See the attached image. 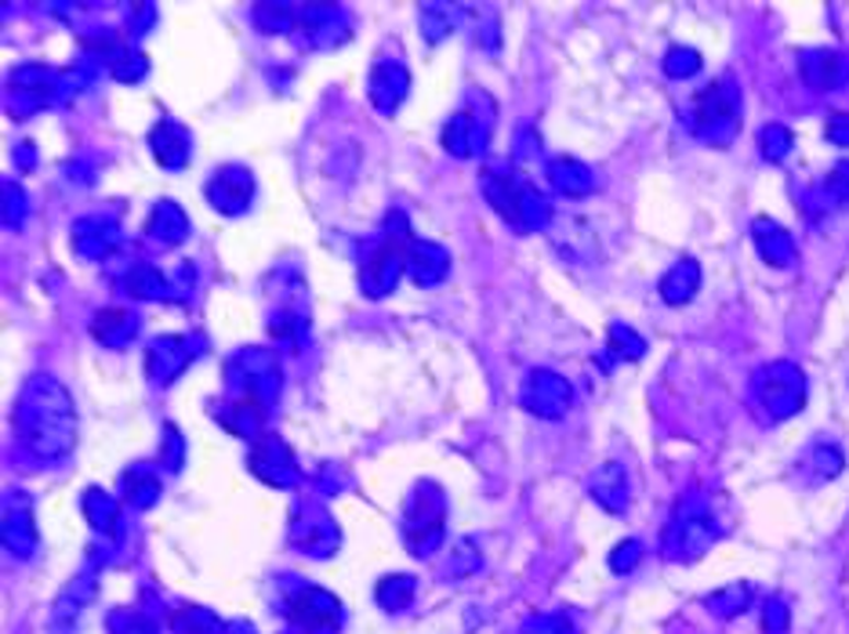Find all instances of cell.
<instances>
[{
    "mask_svg": "<svg viewBox=\"0 0 849 634\" xmlns=\"http://www.w3.org/2000/svg\"><path fill=\"white\" fill-rule=\"evenodd\" d=\"M22 439L41 457H63L77 442V417L66 388L52 377H33L19 406Z\"/></svg>",
    "mask_w": 849,
    "mask_h": 634,
    "instance_id": "6da1fadb",
    "label": "cell"
},
{
    "mask_svg": "<svg viewBox=\"0 0 849 634\" xmlns=\"http://www.w3.org/2000/svg\"><path fill=\"white\" fill-rule=\"evenodd\" d=\"M740 131V88L734 77H718L693 99V135L708 146H729Z\"/></svg>",
    "mask_w": 849,
    "mask_h": 634,
    "instance_id": "7a4b0ae2",
    "label": "cell"
},
{
    "mask_svg": "<svg viewBox=\"0 0 849 634\" xmlns=\"http://www.w3.org/2000/svg\"><path fill=\"white\" fill-rule=\"evenodd\" d=\"M483 193H487V203L501 214L505 222L516 225V229H541L552 218L548 200L534 193L530 185H523L512 174L501 171H487L483 174Z\"/></svg>",
    "mask_w": 849,
    "mask_h": 634,
    "instance_id": "3957f363",
    "label": "cell"
},
{
    "mask_svg": "<svg viewBox=\"0 0 849 634\" xmlns=\"http://www.w3.org/2000/svg\"><path fill=\"white\" fill-rule=\"evenodd\" d=\"M443 525H446V500L440 494V486L432 483L415 486V494L407 497V508H404L407 552L415 558H429L443 544Z\"/></svg>",
    "mask_w": 849,
    "mask_h": 634,
    "instance_id": "277c9868",
    "label": "cell"
},
{
    "mask_svg": "<svg viewBox=\"0 0 849 634\" xmlns=\"http://www.w3.org/2000/svg\"><path fill=\"white\" fill-rule=\"evenodd\" d=\"M718 536H723V525L715 522L712 511H708L701 500H682L676 519H671L665 536H660V547H665L668 558L693 562V558H701Z\"/></svg>",
    "mask_w": 849,
    "mask_h": 634,
    "instance_id": "5b68a950",
    "label": "cell"
},
{
    "mask_svg": "<svg viewBox=\"0 0 849 634\" xmlns=\"http://www.w3.org/2000/svg\"><path fill=\"white\" fill-rule=\"evenodd\" d=\"M751 392L773 421H784V417H795L806 403V374L795 363H770L755 374Z\"/></svg>",
    "mask_w": 849,
    "mask_h": 634,
    "instance_id": "8992f818",
    "label": "cell"
},
{
    "mask_svg": "<svg viewBox=\"0 0 849 634\" xmlns=\"http://www.w3.org/2000/svg\"><path fill=\"white\" fill-rule=\"evenodd\" d=\"M283 616H287V624H294L302 634H338L341 624H346L341 602L324 588H298L287 598Z\"/></svg>",
    "mask_w": 849,
    "mask_h": 634,
    "instance_id": "52a82bcc",
    "label": "cell"
},
{
    "mask_svg": "<svg viewBox=\"0 0 849 634\" xmlns=\"http://www.w3.org/2000/svg\"><path fill=\"white\" fill-rule=\"evenodd\" d=\"M407 247H410L407 236H399V229H388L382 236V244L374 247V254L363 261L360 280L371 297L388 294L399 283V276H407Z\"/></svg>",
    "mask_w": 849,
    "mask_h": 634,
    "instance_id": "ba28073f",
    "label": "cell"
},
{
    "mask_svg": "<svg viewBox=\"0 0 849 634\" xmlns=\"http://www.w3.org/2000/svg\"><path fill=\"white\" fill-rule=\"evenodd\" d=\"M519 403L523 410H530L534 417H545V421H556L574 403V388L570 381L552 374V370H534L523 381V392H519Z\"/></svg>",
    "mask_w": 849,
    "mask_h": 634,
    "instance_id": "9c48e42d",
    "label": "cell"
},
{
    "mask_svg": "<svg viewBox=\"0 0 849 634\" xmlns=\"http://www.w3.org/2000/svg\"><path fill=\"white\" fill-rule=\"evenodd\" d=\"M338 525L330 522L324 511H298L291 522V544L298 547L302 555H313V558H327L338 552Z\"/></svg>",
    "mask_w": 849,
    "mask_h": 634,
    "instance_id": "30bf717a",
    "label": "cell"
},
{
    "mask_svg": "<svg viewBox=\"0 0 849 634\" xmlns=\"http://www.w3.org/2000/svg\"><path fill=\"white\" fill-rule=\"evenodd\" d=\"M251 472L262 478V483L287 489L298 483V464H294V453L283 446L276 435H258V446L251 453Z\"/></svg>",
    "mask_w": 849,
    "mask_h": 634,
    "instance_id": "8fae6325",
    "label": "cell"
},
{
    "mask_svg": "<svg viewBox=\"0 0 849 634\" xmlns=\"http://www.w3.org/2000/svg\"><path fill=\"white\" fill-rule=\"evenodd\" d=\"M799 77L806 80L813 91H839L849 83V58L831 47H817V52L799 55Z\"/></svg>",
    "mask_w": 849,
    "mask_h": 634,
    "instance_id": "7c38bea8",
    "label": "cell"
},
{
    "mask_svg": "<svg viewBox=\"0 0 849 634\" xmlns=\"http://www.w3.org/2000/svg\"><path fill=\"white\" fill-rule=\"evenodd\" d=\"M207 200L211 207L222 214H244L254 200V178L247 167H222V171L207 182Z\"/></svg>",
    "mask_w": 849,
    "mask_h": 634,
    "instance_id": "4fadbf2b",
    "label": "cell"
},
{
    "mask_svg": "<svg viewBox=\"0 0 849 634\" xmlns=\"http://www.w3.org/2000/svg\"><path fill=\"white\" fill-rule=\"evenodd\" d=\"M0 536H4L11 555H33V547H37L33 505H30V497L15 494V489L4 497V522H0Z\"/></svg>",
    "mask_w": 849,
    "mask_h": 634,
    "instance_id": "5bb4252c",
    "label": "cell"
},
{
    "mask_svg": "<svg viewBox=\"0 0 849 634\" xmlns=\"http://www.w3.org/2000/svg\"><path fill=\"white\" fill-rule=\"evenodd\" d=\"M200 352V344H193L189 338H160L149 344V381L152 385H168L182 374V370L193 363V355Z\"/></svg>",
    "mask_w": 849,
    "mask_h": 634,
    "instance_id": "9a60e30c",
    "label": "cell"
},
{
    "mask_svg": "<svg viewBox=\"0 0 849 634\" xmlns=\"http://www.w3.org/2000/svg\"><path fill=\"white\" fill-rule=\"evenodd\" d=\"M751 239H755V250H759V258L766 261V265L773 269H792L799 261V247L788 229H781L777 222L770 218H755L751 222Z\"/></svg>",
    "mask_w": 849,
    "mask_h": 634,
    "instance_id": "2e32d148",
    "label": "cell"
},
{
    "mask_svg": "<svg viewBox=\"0 0 849 634\" xmlns=\"http://www.w3.org/2000/svg\"><path fill=\"white\" fill-rule=\"evenodd\" d=\"M451 269V258L440 244H429V239H410L407 247V276L421 283V286H432L446 276Z\"/></svg>",
    "mask_w": 849,
    "mask_h": 634,
    "instance_id": "e0dca14e",
    "label": "cell"
},
{
    "mask_svg": "<svg viewBox=\"0 0 849 634\" xmlns=\"http://www.w3.org/2000/svg\"><path fill=\"white\" fill-rule=\"evenodd\" d=\"M149 149H152V157H157L160 167H168V171H179V167H185V160H189V135H185V127L174 124V120H160V124L149 131Z\"/></svg>",
    "mask_w": 849,
    "mask_h": 634,
    "instance_id": "ac0fdd59",
    "label": "cell"
},
{
    "mask_svg": "<svg viewBox=\"0 0 849 634\" xmlns=\"http://www.w3.org/2000/svg\"><path fill=\"white\" fill-rule=\"evenodd\" d=\"M407 83H410V77H407L404 66H396V63H377L374 73H371V102L388 116L399 102L407 99Z\"/></svg>",
    "mask_w": 849,
    "mask_h": 634,
    "instance_id": "d6986e66",
    "label": "cell"
},
{
    "mask_svg": "<svg viewBox=\"0 0 849 634\" xmlns=\"http://www.w3.org/2000/svg\"><path fill=\"white\" fill-rule=\"evenodd\" d=\"M588 489H592V497L607 511H613V516H624V511H629V475H624L618 461L603 464V468L592 475Z\"/></svg>",
    "mask_w": 849,
    "mask_h": 634,
    "instance_id": "ffe728a7",
    "label": "cell"
},
{
    "mask_svg": "<svg viewBox=\"0 0 849 634\" xmlns=\"http://www.w3.org/2000/svg\"><path fill=\"white\" fill-rule=\"evenodd\" d=\"M483 138H487V127H483V120L472 113L454 116L451 124L443 127V149L454 152V157H476L483 149Z\"/></svg>",
    "mask_w": 849,
    "mask_h": 634,
    "instance_id": "44dd1931",
    "label": "cell"
},
{
    "mask_svg": "<svg viewBox=\"0 0 849 634\" xmlns=\"http://www.w3.org/2000/svg\"><path fill=\"white\" fill-rule=\"evenodd\" d=\"M698 286H701V265L693 258H679L676 265L660 276V297H665L668 305H687V302H693Z\"/></svg>",
    "mask_w": 849,
    "mask_h": 634,
    "instance_id": "7402d4cb",
    "label": "cell"
},
{
    "mask_svg": "<svg viewBox=\"0 0 849 634\" xmlns=\"http://www.w3.org/2000/svg\"><path fill=\"white\" fill-rule=\"evenodd\" d=\"M548 182L563 196H588L596 189L592 171H588L585 163L570 160V157H559V160L548 163Z\"/></svg>",
    "mask_w": 849,
    "mask_h": 634,
    "instance_id": "603a6c76",
    "label": "cell"
},
{
    "mask_svg": "<svg viewBox=\"0 0 849 634\" xmlns=\"http://www.w3.org/2000/svg\"><path fill=\"white\" fill-rule=\"evenodd\" d=\"M146 233L152 239H160V244H182V239L189 236V218L185 211L179 207V203H157L146 222Z\"/></svg>",
    "mask_w": 849,
    "mask_h": 634,
    "instance_id": "cb8c5ba5",
    "label": "cell"
},
{
    "mask_svg": "<svg viewBox=\"0 0 849 634\" xmlns=\"http://www.w3.org/2000/svg\"><path fill=\"white\" fill-rule=\"evenodd\" d=\"M135 330H138V319L127 308H102L91 322V333L105 344H127L135 338Z\"/></svg>",
    "mask_w": 849,
    "mask_h": 634,
    "instance_id": "d4e9b609",
    "label": "cell"
},
{
    "mask_svg": "<svg viewBox=\"0 0 849 634\" xmlns=\"http://www.w3.org/2000/svg\"><path fill=\"white\" fill-rule=\"evenodd\" d=\"M415 591H418L415 577H407V573L399 577V573H393V577L377 580L374 598H377V605H382L385 613H399V609H407L410 602H415Z\"/></svg>",
    "mask_w": 849,
    "mask_h": 634,
    "instance_id": "484cf974",
    "label": "cell"
},
{
    "mask_svg": "<svg viewBox=\"0 0 849 634\" xmlns=\"http://www.w3.org/2000/svg\"><path fill=\"white\" fill-rule=\"evenodd\" d=\"M222 620L204 605H179L171 613V631L174 634H222Z\"/></svg>",
    "mask_w": 849,
    "mask_h": 634,
    "instance_id": "4316f807",
    "label": "cell"
},
{
    "mask_svg": "<svg viewBox=\"0 0 849 634\" xmlns=\"http://www.w3.org/2000/svg\"><path fill=\"white\" fill-rule=\"evenodd\" d=\"M94 595V580L84 588V580H77L73 588H66V595L58 598V605H55V613H52V627L58 631V634H69L77 627V613H80V605L88 602V598Z\"/></svg>",
    "mask_w": 849,
    "mask_h": 634,
    "instance_id": "83f0119b",
    "label": "cell"
},
{
    "mask_svg": "<svg viewBox=\"0 0 849 634\" xmlns=\"http://www.w3.org/2000/svg\"><path fill=\"white\" fill-rule=\"evenodd\" d=\"M84 516L99 533H116V525H121V508H116V500L105 489H88Z\"/></svg>",
    "mask_w": 849,
    "mask_h": 634,
    "instance_id": "f1b7e54d",
    "label": "cell"
},
{
    "mask_svg": "<svg viewBox=\"0 0 849 634\" xmlns=\"http://www.w3.org/2000/svg\"><path fill=\"white\" fill-rule=\"evenodd\" d=\"M127 291L135 297H146V302H168L171 297V283L163 272H157L152 265H135V272L127 276Z\"/></svg>",
    "mask_w": 849,
    "mask_h": 634,
    "instance_id": "f546056e",
    "label": "cell"
},
{
    "mask_svg": "<svg viewBox=\"0 0 849 634\" xmlns=\"http://www.w3.org/2000/svg\"><path fill=\"white\" fill-rule=\"evenodd\" d=\"M121 489H124V500H127V505H135V508H149L152 500L160 497V478L152 475L149 468H132V472L124 475Z\"/></svg>",
    "mask_w": 849,
    "mask_h": 634,
    "instance_id": "4dcf8cb0",
    "label": "cell"
},
{
    "mask_svg": "<svg viewBox=\"0 0 849 634\" xmlns=\"http://www.w3.org/2000/svg\"><path fill=\"white\" fill-rule=\"evenodd\" d=\"M704 605L712 609L715 616H723V620L740 616V613H745V609L751 605V584H729V588L708 595Z\"/></svg>",
    "mask_w": 849,
    "mask_h": 634,
    "instance_id": "1f68e13d",
    "label": "cell"
},
{
    "mask_svg": "<svg viewBox=\"0 0 849 634\" xmlns=\"http://www.w3.org/2000/svg\"><path fill=\"white\" fill-rule=\"evenodd\" d=\"M646 355V341L635 333L632 327H624V322H613L610 327V359L618 363V359H624V363H635V359Z\"/></svg>",
    "mask_w": 849,
    "mask_h": 634,
    "instance_id": "d6a6232c",
    "label": "cell"
},
{
    "mask_svg": "<svg viewBox=\"0 0 849 634\" xmlns=\"http://www.w3.org/2000/svg\"><path fill=\"white\" fill-rule=\"evenodd\" d=\"M759 152H762V160H770V163L788 160V152H792V131L784 124H766L759 131Z\"/></svg>",
    "mask_w": 849,
    "mask_h": 634,
    "instance_id": "836d02e7",
    "label": "cell"
},
{
    "mask_svg": "<svg viewBox=\"0 0 849 634\" xmlns=\"http://www.w3.org/2000/svg\"><path fill=\"white\" fill-rule=\"evenodd\" d=\"M105 627H110V634H160L157 624L146 613H138V609H113Z\"/></svg>",
    "mask_w": 849,
    "mask_h": 634,
    "instance_id": "e575fe53",
    "label": "cell"
},
{
    "mask_svg": "<svg viewBox=\"0 0 849 634\" xmlns=\"http://www.w3.org/2000/svg\"><path fill=\"white\" fill-rule=\"evenodd\" d=\"M665 73L671 80H690L693 73H701V52H693V47H671L665 55Z\"/></svg>",
    "mask_w": 849,
    "mask_h": 634,
    "instance_id": "d590c367",
    "label": "cell"
},
{
    "mask_svg": "<svg viewBox=\"0 0 849 634\" xmlns=\"http://www.w3.org/2000/svg\"><path fill=\"white\" fill-rule=\"evenodd\" d=\"M810 468H813V475H817V483H824V478H835L846 468V457H842L839 446H831V442H820V446L813 450V457H810Z\"/></svg>",
    "mask_w": 849,
    "mask_h": 634,
    "instance_id": "8d00e7d4",
    "label": "cell"
},
{
    "mask_svg": "<svg viewBox=\"0 0 849 634\" xmlns=\"http://www.w3.org/2000/svg\"><path fill=\"white\" fill-rule=\"evenodd\" d=\"M294 11H298V8L262 4V8H254V19H258V26H262L265 33H287L294 26Z\"/></svg>",
    "mask_w": 849,
    "mask_h": 634,
    "instance_id": "74e56055",
    "label": "cell"
},
{
    "mask_svg": "<svg viewBox=\"0 0 849 634\" xmlns=\"http://www.w3.org/2000/svg\"><path fill=\"white\" fill-rule=\"evenodd\" d=\"M110 69H113V77H116V80H124V83H135V80H142V77H146L149 63H146V58H142L138 52H121V55H113Z\"/></svg>",
    "mask_w": 849,
    "mask_h": 634,
    "instance_id": "f35d334b",
    "label": "cell"
},
{
    "mask_svg": "<svg viewBox=\"0 0 849 634\" xmlns=\"http://www.w3.org/2000/svg\"><path fill=\"white\" fill-rule=\"evenodd\" d=\"M639 558H643V544L639 541H621L610 552V569L624 577V573H632L635 566H639Z\"/></svg>",
    "mask_w": 849,
    "mask_h": 634,
    "instance_id": "ab89813d",
    "label": "cell"
},
{
    "mask_svg": "<svg viewBox=\"0 0 849 634\" xmlns=\"http://www.w3.org/2000/svg\"><path fill=\"white\" fill-rule=\"evenodd\" d=\"M762 631L766 634H784L788 631V602L784 598H770L762 605Z\"/></svg>",
    "mask_w": 849,
    "mask_h": 634,
    "instance_id": "60d3db41",
    "label": "cell"
},
{
    "mask_svg": "<svg viewBox=\"0 0 849 634\" xmlns=\"http://www.w3.org/2000/svg\"><path fill=\"white\" fill-rule=\"evenodd\" d=\"M523 634H577V631L563 613H552V616H534L523 627Z\"/></svg>",
    "mask_w": 849,
    "mask_h": 634,
    "instance_id": "b9f144b4",
    "label": "cell"
},
{
    "mask_svg": "<svg viewBox=\"0 0 849 634\" xmlns=\"http://www.w3.org/2000/svg\"><path fill=\"white\" fill-rule=\"evenodd\" d=\"M824 193H828L835 203H849V163H835L828 182H824Z\"/></svg>",
    "mask_w": 849,
    "mask_h": 634,
    "instance_id": "7bdbcfd3",
    "label": "cell"
},
{
    "mask_svg": "<svg viewBox=\"0 0 849 634\" xmlns=\"http://www.w3.org/2000/svg\"><path fill=\"white\" fill-rule=\"evenodd\" d=\"M824 138H828L831 146L849 149V113H831L828 127H824Z\"/></svg>",
    "mask_w": 849,
    "mask_h": 634,
    "instance_id": "ee69618b",
    "label": "cell"
},
{
    "mask_svg": "<svg viewBox=\"0 0 849 634\" xmlns=\"http://www.w3.org/2000/svg\"><path fill=\"white\" fill-rule=\"evenodd\" d=\"M19 211H26V200H22V189L15 182H4V222L19 225Z\"/></svg>",
    "mask_w": 849,
    "mask_h": 634,
    "instance_id": "f6af8a7d",
    "label": "cell"
},
{
    "mask_svg": "<svg viewBox=\"0 0 849 634\" xmlns=\"http://www.w3.org/2000/svg\"><path fill=\"white\" fill-rule=\"evenodd\" d=\"M446 11H451V8H443V4H424V8H421V19H429V15H446ZM451 30H454L451 22H443V19H440V22H435V30H432V37H429V41H440L443 33H451Z\"/></svg>",
    "mask_w": 849,
    "mask_h": 634,
    "instance_id": "bcb514c9",
    "label": "cell"
},
{
    "mask_svg": "<svg viewBox=\"0 0 849 634\" xmlns=\"http://www.w3.org/2000/svg\"><path fill=\"white\" fill-rule=\"evenodd\" d=\"M222 634H254V627L247 624V620H233V624L222 627Z\"/></svg>",
    "mask_w": 849,
    "mask_h": 634,
    "instance_id": "7dc6e473",
    "label": "cell"
}]
</instances>
